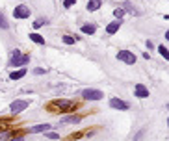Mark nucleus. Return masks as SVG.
I'll return each instance as SVG.
<instances>
[{
    "label": "nucleus",
    "mask_w": 169,
    "mask_h": 141,
    "mask_svg": "<svg viewBox=\"0 0 169 141\" xmlns=\"http://www.w3.org/2000/svg\"><path fill=\"white\" fill-rule=\"evenodd\" d=\"M117 60L119 61H124L126 65H134L136 63V56L132 52H128V50H119L117 52Z\"/></svg>",
    "instance_id": "obj_4"
},
{
    "label": "nucleus",
    "mask_w": 169,
    "mask_h": 141,
    "mask_svg": "<svg viewBox=\"0 0 169 141\" xmlns=\"http://www.w3.org/2000/svg\"><path fill=\"white\" fill-rule=\"evenodd\" d=\"M63 121H65V123H75V124H76V123L82 121V117H80V115H67Z\"/></svg>",
    "instance_id": "obj_15"
},
{
    "label": "nucleus",
    "mask_w": 169,
    "mask_h": 141,
    "mask_svg": "<svg viewBox=\"0 0 169 141\" xmlns=\"http://www.w3.org/2000/svg\"><path fill=\"white\" fill-rule=\"evenodd\" d=\"M82 97L86 100H100L102 97H104V93L99 91V89H84L82 91Z\"/></svg>",
    "instance_id": "obj_3"
},
{
    "label": "nucleus",
    "mask_w": 169,
    "mask_h": 141,
    "mask_svg": "<svg viewBox=\"0 0 169 141\" xmlns=\"http://www.w3.org/2000/svg\"><path fill=\"white\" fill-rule=\"evenodd\" d=\"M158 52H160V54H162V56H164L165 60L169 58V50H167V47H164V45H160V47H158Z\"/></svg>",
    "instance_id": "obj_17"
},
{
    "label": "nucleus",
    "mask_w": 169,
    "mask_h": 141,
    "mask_svg": "<svg viewBox=\"0 0 169 141\" xmlns=\"http://www.w3.org/2000/svg\"><path fill=\"white\" fill-rule=\"evenodd\" d=\"M11 141H24L23 137H15V139H11Z\"/></svg>",
    "instance_id": "obj_25"
},
{
    "label": "nucleus",
    "mask_w": 169,
    "mask_h": 141,
    "mask_svg": "<svg viewBox=\"0 0 169 141\" xmlns=\"http://www.w3.org/2000/svg\"><path fill=\"white\" fill-rule=\"evenodd\" d=\"M13 17L15 19H26V17H30V8H26V6H17L15 9H13Z\"/></svg>",
    "instance_id": "obj_5"
},
{
    "label": "nucleus",
    "mask_w": 169,
    "mask_h": 141,
    "mask_svg": "<svg viewBox=\"0 0 169 141\" xmlns=\"http://www.w3.org/2000/svg\"><path fill=\"white\" fill-rule=\"evenodd\" d=\"M75 4H76V0H63V6H65V8H71Z\"/></svg>",
    "instance_id": "obj_21"
},
{
    "label": "nucleus",
    "mask_w": 169,
    "mask_h": 141,
    "mask_svg": "<svg viewBox=\"0 0 169 141\" xmlns=\"http://www.w3.org/2000/svg\"><path fill=\"white\" fill-rule=\"evenodd\" d=\"M43 24H47V20H43V19H37L35 23H34V28H41Z\"/></svg>",
    "instance_id": "obj_20"
},
{
    "label": "nucleus",
    "mask_w": 169,
    "mask_h": 141,
    "mask_svg": "<svg viewBox=\"0 0 169 141\" xmlns=\"http://www.w3.org/2000/svg\"><path fill=\"white\" fill-rule=\"evenodd\" d=\"M0 28H4V30L8 28V20H6V17L2 13H0Z\"/></svg>",
    "instance_id": "obj_18"
},
{
    "label": "nucleus",
    "mask_w": 169,
    "mask_h": 141,
    "mask_svg": "<svg viewBox=\"0 0 169 141\" xmlns=\"http://www.w3.org/2000/svg\"><path fill=\"white\" fill-rule=\"evenodd\" d=\"M24 74H26V67H20L19 71H13L11 74H9V78H11V80H20Z\"/></svg>",
    "instance_id": "obj_10"
},
{
    "label": "nucleus",
    "mask_w": 169,
    "mask_h": 141,
    "mask_svg": "<svg viewBox=\"0 0 169 141\" xmlns=\"http://www.w3.org/2000/svg\"><path fill=\"white\" fill-rule=\"evenodd\" d=\"M134 93H136V97H138V99H147V97H149V89H147L143 84H136Z\"/></svg>",
    "instance_id": "obj_7"
},
{
    "label": "nucleus",
    "mask_w": 169,
    "mask_h": 141,
    "mask_svg": "<svg viewBox=\"0 0 169 141\" xmlns=\"http://www.w3.org/2000/svg\"><path fill=\"white\" fill-rule=\"evenodd\" d=\"M34 72H35V74H43V72H45V69H35Z\"/></svg>",
    "instance_id": "obj_24"
},
{
    "label": "nucleus",
    "mask_w": 169,
    "mask_h": 141,
    "mask_svg": "<svg viewBox=\"0 0 169 141\" xmlns=\"http://www.w3.org/2000/svg\"><path fill=\"white\" fill-rule=\"evenodd\" d=\"M47 108L50 112H72V110H76V102L65 100V99H56V100H52Z\"/></svg>",
    "instance_id": "obj_1"
},
{
    "label": "nucleus",
    "mask_w": 169,
    "mask_h": 141,
    "mask_svg": "<svg viewBox=\"0 0 169 141\" xmlns=\"http://www.w3.org/2000/svg\"><path fill=\"white\" fill-rule=\"evenodd\" d=\"M95 30H97V26H95V24H84L82 26V32H84V34H95Z\"/></svg>",
    "instance_id": "obj_13"
},
{
    "label": "nucleus",
    "mask_w": 169,
    "mask_h": 141,
    "mask_svg": "<svg viewBox=\"0 0 169 141\" xmlns=\"http://www.w3.org/2000/svg\"><path fill=\"white\" fill-rule=\"evenodd\" d=\"M30 39L34 43H37V45H45V37H41L39 34H30Z\"/></svg>",
    "instance_id": "obj_14"
},
{
    "label": "nucleus",
    "mask_w": 169,
    "mask_h": 141,
    "mask_svg": "<svg viewBox=\"0 0 169 141\" xmlns=\"http://www.w3.org/2000/svg\"><path fill=\"white\" fill-rule=\"evenodd\" d=\"M50 128H54V126H52V124H47V123H45V124H37V126H32V128H30V132H32V134H37V132H48Z\"/></svg>",
    "instance_id": "obj_9"
},
{
    "label": "nucleus",
    "mask_w": 169,
    "mask_h": 141,
    "mask_svg": "<svg viewBox=\"0 0 169 141\" xmlns=\"http://www.w3.org/2000/svg\"><path fill=\"white\" fill-rule=\"evenodd\" d=\"M26 108H28V100H15V102H11L9 110L13 113H20V112H24Z\"/></svg>",
    "instance_id": "obj_6"
},
{
    "label": "nucleus",
    "mask_w": 169,
    "mask_h": 141,
    "mask_svg": "<svg viewBox=\"0 0 169 141\" xmlns=\"http://www.w3.org/2000/svg\"><path fill=\"white\" fill-rule=\"evenodd\" d=\"M78 37H72V35H63V43L65 45H72V43H76Z\"/></svg>",
    "instance_id": "obj_16"
},
{
    "label": "nucleus",
    "mask_w": 169,
    "mask_h": 141,
    "mask_svg": "<svg viewBox=\"0 0 169 141\" xmlns=\"http://www.w3.org/2000/svg\"><path fill=\"white\" fill-rule=\"evenodd\" d=\"M113 15L117 17V19H121V17L124 15V9H123V8H117V9H115V11H113Z\"/></svg>",
    "instance_id": "obj_19"
},
{
    "label": "nucleus",
    "mask_w": 169,
    "mask_h": 141,
    "mask_svg": "<svg viewBox=\"0 0 169 141\" xmlns=\"http://www.w3.org/2000/svg\"><path fill=\"white\" fill-rule=\"evenodd\" d=\"M100 6H102L100 0H88V9H89V11H97Z\"/></svg>",
    "instance_id": "obj_11"
},
{
    "label": "nucleus",
    "mask_w": 169,
    "mask_h": 141,
    "mask_svg": "<svg viewBox=\"0 0 169 141\" xmlns=\"http://www.w3.org/2000/svg\"><path fill=\"white\" fill-rule=\"evenodd\" d=\"M28 61H30L28 54H20V50H13L11 58H9V67H23Z\"/></svg>",
    "instance_id": "obj_2"
},
{
    "label": "nucleus",
    "mask_w": 169,
    "mask_h": 141,
    "mask_svg": "<svg viewBox=\"0 0 169 141\" xmlns=\"http://www.w3.org/2000/svg\"><path fill=\"white\" fill-rule=\"evenodd\" d=\"M123 6H124V8H126V9H128V11H132V13H138V11H136V9H134V8H132V6H130V2H124V4H123Z\"/></svg>",
    "instance_id": "obj_22"
},
{
    "label": "nucleus",
    "mask_w": 169,
    "mask_h": 141,
    "mask_svg": "<svg viewBox=\"0 0 169 141\" xmlns=\"http://www.w3.org/2000/svg\"><path fill=\"white\" fill-rule=\"evenodd\" d=\"M110 106L115 108V110H128V104H126L124 100H121V99H112Z\"/></svg>",
    "instance_id": "obj_8"
},
{
    "label": "nucleus",
    "mask_w": 169,
    "mask_h": 141,
    "mask_svg": "<svg viewBox=\"0 0 169 141\" xmlns=\"http://www.w3.org/2000/svg\"><path fill=\"white\" fill-rule=\"evenodd\" d=\"M119 26H121V23H119V20H117V23H112V24H108V26H106V32H108L110 35H113L115 32L119 30Z\"/></svg>",
    "instance_id": "obj_12"
},
{
    "label": "nucleus",
    "mask_w": 169,
    "mask_h": 141,
    "mask_svg": "<svg viewBox=\"0 0 169 141\" xmlns=\"http://www.w3.org/2000/svg\"><path fill=\"white\" fill-rule=\"evenodd\" d=\"M48 137H50V139H58L60 136H58V134H54V132H48Z\"/></svg>",
    "instance_id": "obj_23"
}]
</instances>
